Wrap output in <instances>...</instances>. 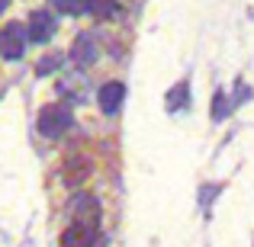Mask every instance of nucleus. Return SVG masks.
<instances>
[{"instance_id": "ddd939ff", "label": "nucleus", "mask_w": 254, "mask_h": 247, "mask_svg": "<svg viewBox=\"0 0 254 247\" xmlns=\"http://www.w3.org/2000/svg\"><path fill=\"white\" fill-rule=\"evenodd\" d=\"M6 10V0H0V13H3Z\"/></svg>"}, {"instance_id": "f8f14e48", "label": "nucleus", "mask_w": 254, "mask_h": 247, "mask_svg": "<svg viewBox=\"0 0 254 247\" xmlns=\"http://www.w3.org/2000/svg\"><path fill=\"white\" fill-rule=\"evenodd\" d=\"M58 64H62V58L58 55H52V58H42V61H39V74H49V71H55Z\"/></svg>"}, {"instance_id": "7ed1b4c3", "label": "nucleus", "mask_w": 254, "mask_h": 247, "mask_svg": "<svg viewBox=\"0 0 254 247\" xmlns=\"http://www.w3.org/2000/svg\"><path fill=\"white\" fill-rule=\"evenodd\" d=\"M26 39H29V32H26L19 23H10L6 29H0V55L10 58V61L23 58V51H26Z\"/></svg>"}, {"instance_id": "9d476101", "label": "nucleus", "mask_w": 254, "mask_h": 247, "mask_svg": "<svg viewBox=\"0 0 254 247\" xmlns=\"http://www.w3.org/2000/svg\"><path fill=\"white\" fill-rule=\"evenodd\" d=\"M187 93H190V87H187V81H180L177 90L168 93V109H184L187 106Z\"/></svg>"}, {"instance_id": "9b49d317", "label": "nucleus", "mask_w": 254, "mask_h": 247, "mask_svg": "<svg viewBox=\"0 0 254 247\" xmlns=\"http://www.w3.org/2000/svg\"><path fill=\"white\" fill-rule=\"evenodd\" d=\"M52 3H55L62 13H68V16H77V13L87 10V0H52Z\"/></svg>"}, {"instance_id": "f257e3e1", "label": "nucleus", "mask_w": 254, "mask_h": 247, "mask_svg": "<svg viewBox=\"0 0 254 247\" xmlns=\"http://www.w3.org/2000/svg\"><path fill=\"white\" fill-rule=\"evenodd\" d=\"M74 116H71V106L68 103H49L42 112H39V135L42 138H62L64 132L71 129Z\"/></svg>"}, {"instance_id": "423d86ee", "label": "nucleus", "mask_w": 254, "mask_h": 247, "mask_svg": "<svg viewBox=\"0 0 254 247\" xmlns=\"http://www.w3.org/2000/svg\"><path fill=\"white\" fill-rule=\"evenodd\" d=\"M123 99H126V87L119 84V81L103 84V87H100V93H97V103H100V109H103L106 116H113V112L123 106Z\"/></svg>"}, {"instance_id": "20e7f679", "label": "nucleus", "mask_w": 254, "mask_h": 247, "mask_svg": "<svg viewBox=\"0 0 254 247\" xmlns=\"http://www.w3.org/2000/svg\"><path fill=\"white\" fill-rule=\"evenodd\" d=\"M90 170H93L90 157H84V154L64 157V164H62V180H64V186H81L84 180H90Z\"/></svg>"}, {"instance_id": "1a4fd4ad", "label": "nucleus", "mask_w": 254, "mask_h": 247, "mask_svg": "<svg viewBox=\"0 0 254 247\" xmlns=\"http://www.w3.org/2000/svg\"><path fill=\"white\" fill-rule=\"evenodd\" d=\"M87 13L97 19H113L119 13V3L116 0H87Z\"/></svg>"}, {"instance_id": "6e6552de", "label": "nucleus", "mask_w": 254, "mask_h": 247, "mask_svg": "<svg viewBox=\"0 0 254 247\" xmlns=\"http://www.w3.org/2000/svg\"><path fill=\"white\" fill-rule=\"evenodd\" d=\"M93 238H97V235H90V231H84L81 225H71V228H68V231L62 235V247H87V244L93 241Z\"/></svg>"}, {"instance_id": "39448f33", "label": "nucleus", "mask_w": 254, "mask_h": 247, "mask_svg": "<svg viewBox=\"0 0 254 247\" xmlns=\"http://www.w3.org/2000/svg\"><path fill=\"white\" fill-rule=\"evenodd\" d=\"M26 32H29L32 42H49L52 36H55V16H52L49 10H36L29 16V26H26Z\"/></svg>"}, {"instance_id": "f03ea898", "label": "nucleus", "mask_w": 254, "mask_h": 247, "mask_svg": "<svg viewBox=\"0 0 254 247\" xmlns=\"http://www.w3.org/2000/svg\"><path fill=\"white\" fill-rule=\"evenodd\" d=\"M68 209H71V218H74L71 225H81L84 231L97 235V228H100V199L97 196H90V193H77V196H71Z\"/></svg>"}, {"instance_id": "0eeeda50", "label": "nucleus", "mask_w": 254, "mask_h": 247, "mask_svg": "<svg viewBox=\"0 0 254 247\" xmlns=\"http://www.w3.org/2000/svg\"><path fill=\"white\" fill-rule=\"evenodd\" d=\"M71 61L77 64V68H90L93 61H97V42H93V36H77L74 45H71Z\"/></svg>"}]
</instances>
